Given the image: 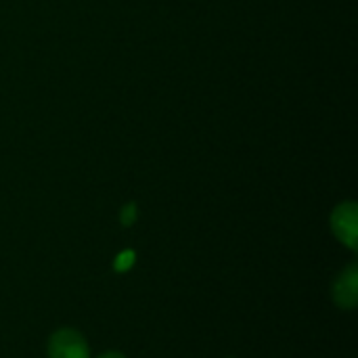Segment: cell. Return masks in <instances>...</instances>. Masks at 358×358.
Returning a JSON list of instances; mask_svg holds the SVG:
<instances>
[{"mask_svg": "<svg viewBox=\"0 0 358 358\" xmlns=\"http://www.w3.org/2000/svg\"><path fill=\"white\" fill-rule=\"evenodd\" d=\"M86 340L73 329H61L52 334L48 342V358H88Z\"/></svg>", "mask_w": 358, "mask_h": 358, "instance_id": "cell-1", "label": "cell"}, {"mask_svg": "<svg viewBox=\"0 0 358 358\" xmlns=\"http://www.w3.org/2000/svg\"><path fill=\"white\" fill-rule=\"evenodd\" d=\"M331 224H334L338 239L355 250L357 248V208L352 203L340 206L334 214Z\"/></svg>", "mask_w": 358, "mask_h": 358, "instance_id": "cell-2", "label": "cell"}, {"mask_svg": "<svg viewBox=\"0 0 358 358\" xmlns=\"http://www.w3.org/2000/svg\"><path fill=\"white\" fill-rule=\"evenodd\" d=\"M357 279H358V273L355 264H352V266H348V268L340 275V279L336 281V287H334V298H336L338 306L348 308V310H350V308H355V304H357V298H358Z\"/></svg>", "mask_w": 358, "mask_h": 358, "instance_id": "cell-3", "label": "cell"}, {"mask_svg": "<svg viewBox=\"0 0 358 358\" xmlns=\"http://www.w3.org/2000/svg\"><path fill=\"white\" fill-rule=\"evenodd\" d=\"M132 258H134V254H132V252H126V254H122V256L117 258V271H122V268L126 271V268L132 264Z\"/></svg>", "mask_w": 358, "mask_h": 358, "instance_id": "cell-4", "label": "cell"}, {"mask_svg": "<svg viewBox=\"0 0 358 358\" xmlns=\"http://www.w3.org/2000/svg\"><path fill=\"white\" fill-rule=\"evenodd\" d=\"M99 358H126L124 355H120V352H107V355H101Z\"/></svg>", "mask_w": 358, "mask_h": 358, "instance_id": "cell-5", "label": "cell"}]
</instances>
